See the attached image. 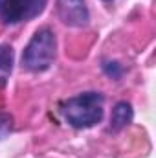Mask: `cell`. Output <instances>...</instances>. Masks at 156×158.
Instances as JSON below:
<instances>
[{
    "mask_svg": "<svg viewBox=\"0 0 156 158\" xmlns=\"http://www.w3.org/2000/svg\"><path fill=\"white\" fill-rule=\"evenodd\" d=\"M103 105H105L103 94L83 92L61 103V114L68 125L76 129H88L103 119Z\"/></svg>",
    "mask_w": 156,
    "mask_h": 158,
    "instance_id": "6da1fadb",
    "label": "cell"
},
{
    "mask_svg": "<svg viewBox=\"0 0 156 158\" xmlns=\"http://www.w3.org/2000/svg\"><path fill=\"white\" fill-rule=\"evenodd\" d=\"M55 53H57V40L55 33L51 31V28L44 26L35 31V35L28 42V46L24 48L22 53V66L28 72L39 74L48 70L53 61H55Z\"/></svg>",
    "mask_w": 156,
    "mask_h": 158,
    "instance_id": "7a4b0ae2",
    "label": "cell"
},
{
    "mask_svg": "<svg viewBox=\"0 0 156 158\" xmlns=\"http://www.w3.org/2000/svg\"><path fill=\"white\" fill-rule=\"evenodd\" d=\"M48 0H0V20L4 24H20L39 17Z\"/></svg>",
    "mask_w": 156,
    "mask_h": 158,
    "instance_id": "3957f363",
    "label": "cell"
},
{
    "mask_svg": "<svg viewBox=\"0 0 156 158\" xmlns=\"http://www.w3.org/2000/svg\"><path fill=\"white\" fill-rule=\"evenodd\" d=\"M57 13L59 19L70 28H83L90 20L84 0H57Z\"/></svg>",
    "mask_w": 156,
    "mask_h": 158,
    "instance_id": "277c9868",
    "label": "cell"
},
{
    "mask_svg": "<svg viewBox=\"0 0 156 158\" xmlns=\"http://www.w3.org/2000/svg\"><path fill=\"white\" fill-rule=\"evenodd\" d=\"M132 116H134V112H132V107H130V103H127V101H117L116 107L112 109V116H110V131H121V129H125L130 121H132Z\"/></svg>",
    "mask_w": 156,
    "mask_h": 158,
    "instance_id": "5b68a950",
    "label": "cell"
},
{
    "mask_svg": "<svg viewBox=\"0 0 156 158\" xmlns=\"http://www.w3.org/2000/svg\"><path fill=\"white\" fill-rule=\"evenodd\" d=\"M13 68V50L7 44L0 46V85H4Z\"/></svg>",
    "mask_w": 156,
    "mask_h": 158,
    "instance_id": "8992f818",
    "label": "cell"
},
{
    "mask_svg": "<svg viewBox=\"0 0 156 158\" xmlns=\"http://www.w3.org/2000/svg\"><path fill=\"white\" fill-rule=\"evenodd\" d=\"M103 70H105L110 77H119V76H121V68H119L117 63H107V64H103Z\"/></svg>",
    "mask_w": 156,
    "mask_h": 158,
    "instance_id": "52a82bcc",
    "label": "cell"
}]
</instances>
